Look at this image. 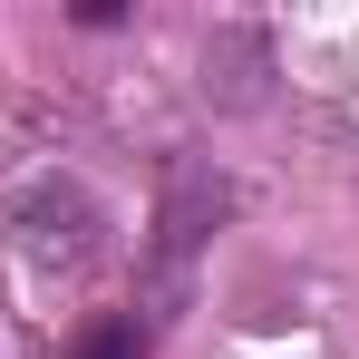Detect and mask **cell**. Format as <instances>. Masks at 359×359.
Returning <instances> with one entry per match:
<instances>
[{
    "label": "cell",
    "mask_w": 359,
    "mask_h": 359,
    "mask_svg": "<svg viewBox=\"0 0 359 359\" xmlns=\"http://www.w3.org/2000/svg\"><path fill=\"white\" fill-rule=\"evenodd\" d=\"M59 252V272H88L97 262V204L78 194V184H39L29 204H20V262L39 272Z\"/></svg>",
    "instance_id": "cell-1"
},
{
    "label": "cell",
    "mask_w": 359,
    "mask_h": 359,
    "mask_svg": "<svg viewBox=\"0 0 359 359\" xmlns=\"http://www.w3.org/2000/svg\"><path fill=\"white\" fill-rule=\"evenodd\" d=\"M68 359H146V330H136L126 311H107V320H88V330L68 340Z\"/></svg>",
    "instance_id": "cell-2"
}]
</instances>
